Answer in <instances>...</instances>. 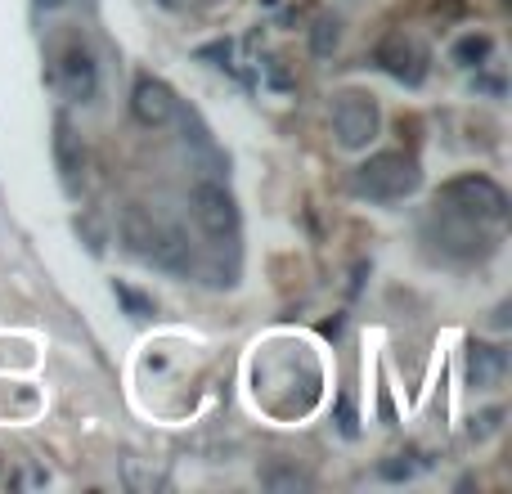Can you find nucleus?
Listing matches in <instances>:
<instances>
[{
	"label": "nucleus",
	"mask_w": 512,
	"mask_h": 494,
	"mask_svg": "<svg viewBox=\"0 0 512 494\" xmlns=\"http://www.w3.org/2000/svg\"><path fill=\"white\" fill-rule=\"evenodd\" d=\"M122 243L131 247L140 261L158 265V270L167 274H194V247H189V239L180 234V225H171L167 216L149 212V207L131 203L122 212Z\"/></svg>",
	"instance_id": "obj_1"
},
{
	"label": "nucleus",
	"mask_w": 512,
	"mask_h": 494,
	"mask_svg": "<svg viewBox=\"0 0 512 494\" xmlns=\"http://www.w3.org/2000/svg\"><path fill=\"white\" fill-rule=\"evenodd\" d=\"M351 185H355V194L369 198V203H400V198L418 194L423 171H418V162L409 158V153L387 149V153H373L369 162H360Z\"/></svg>",
	"instance_id": "obj_2"
},
{
	"label": "nucleus",
	"mask_w": 512,
	"mask_h": 494,
	"mask_svg": "<svg viewBox=\"0 0 512 494\" xmlns=\"http://www.w3.org/2000/svg\"><path fill=\"white\" fill-rule=\"evenodd\" d=\"M441 203L450 216L472 225H499L508 216V194L490 176H459L441 189Z\"/></svg>",
	"instance_id": "obj_3"
},
{
	"label": "nucleus",
	"mask_w": 512,
	"mask_h": 494,
	"mask_svg": "<svg viewBox=\"0 0 512 494\" xmlns=\"http://www.w3.org/2000/svg\"><path fill=\"white\" fill-rule=\"evenodd\" d=\"M189 207H194L198 230H203L212 243L239 239V203H234V194L221 185V180H198L194 194H189Z\"/></svg>",
	"instance_id": "obj_4"
},
{
	"label": "nucleus",
	"mask_w": 512,
	"mask_h": 494,
	"mask_svg": "<svg viewBox=\"0 0 512 494\" xmlns=\"http://www.w3.org/2000/svg\"><path fill=\"white\" fill-rule=\"evenodd\" d=\"M382 126V113L378 104H373V95H364V90H342V95L333 99V135L342 149H369L373 135H378Z\"/></svg>",
	"instance_id": "obj_5"
},
{
	"label": "nucleus",
	"mask_w": 512,
	"mask_h": 494,
	"mask_svg": "<svg viewBox=\"0 0 512 494\" xmlns=\"http://www.w3.org/2000/svg\"><path fill=\"white\" fill-rule=\"evenodd\" d=\"M59 86L72 104H86L95 99V86H99V68H95V54L86 50L81 41H68L59 54Z\"/></svg>",
	"instance_id": "obj_6"
},
{
	"label": "nucleus",
	"mask_w": 512,
	"mask_h": 494,
	"mask_svg": "<svg viewBox=\"0 0 512 494\" xmlns=\"http://www.w3.org/2000/svg\"><path fill=\"white\" fill-rule=\"evenodd\" d=\"M131 113L140 126H167L171 117H176V95H171L167 81L140 77L131 90Z\"/></svg>",
	"instance_id": "obj_7"
},
{
	"label": "nucleus",
	"mask_w": 512,
	"mask_h": 494,
	"mask_svg": "<svg viewBox=\"0 0 512 494\" xmlns=\"http://www.w3.org/2000/svg\"><path fill=\"white\" fill-rule=\"evenodd\" d=\"M378 68L391 72L396 81H405V86H418L427 77V54L409 36H391V41L378 45Z\"/></svg>",
	"instance_id": "obj_8"
},
{
	"label": "nucleus",
	"mask_w": 512,
	"mask_h": 494,
	"mask_svg": "<svg viewBox=\"0 0 512 494\" xmlns=\"http://www.w3.org/2000/svg\"><path fill=\"white\" fill-rule=\"evenodd\" d=\"M54 162H59V176L68 189L81 185V171H86V153H81V140L77 131H72L68 117H54Z\"/></svg>",
	"instance_id": "obj_9"
},
{
	"label": "nucleus",
	"mask_w": 512,
	"mask_h": 494,
	"mask_svg": "<svg viewBox=\"0 0 512 494\" xmlns=\"http://www.w3.org/2000/svg\"><path fill=\"white\" fill-rule=\"evenodd\" d=\"M504 373H508V355L499 351V346H490V342H472L468 346V382L472 387L490 391V387L504 382Z\"/></svg>",
	"instance_id": "obj_10"
},
{
	"label": "nucleus",
	"mask_w": 512,
	"mask_h": 494,
	"mask_svg": "<svg viewBox=\"0 0 512 494\" xmlns=\"http://www.w3.org/2000/svg\"><path fill=\"white\" fill-rule=\"evenodd\" d=\"M490 50H495V41H490V36H481V32H472V36H463V41L454 45V63H463V68H477V63L490 59Z\"/></svg>",
	"instance_id": "obj_11"
},
{
	"label": "nucleus",
	"mask_w": 512,
	"mask_h": 494,
	"mask_svg": "<svg viewBox=\"0 0 512 494\" xmlns=\"http://www.w3.org/2000/svg\"><path fill=\"white\" fill-rule=\"evenodd\" d=\"M310 41H315V54H333L337 41H342V23H337V18H319Z\"/></svg>",
	"instance_id": "obj_12"
},
{
	"label": "nucleus",
	"mask_w": 512,
	"mask_h": 494,
	"mask_svg": "<svg viewBox=\"0 0 512 494\" xmlns=\"http://www.w3.org/2000/svg\"><path fill=\"white\" fill-rule=\"evenodd\" d=\"M261 481H265L270 490H306V486H310V481L301 477V472H292V468H270Z\"/></svg>",
	"instance_id": "obj_13"
},
{
	"label": "nucleus",
	"mask_w": 512,
	"mask_h": 494,
	"mask_svg": "<svg viewBox=\"0 0 512 494\" xmlns=\"http://www.w3.org/2000/svg\"><path fill=\"white\" fill-rule=\"evenodd\" d=\"M113 292H117V301H122V306L131 310L135 319H149V315H153V301H144V297H140V292H135V288H126V283H117Z\"/></svg>",
	"instance_id": "obj_14"
},
{
	"label": "nucleus",
	"mask_w": 512,
	"mask_h": 494,
	"mask_svg": "<svg viewBox=\"0 0 512 494\" xmlns=\"http://www.w3.org/2000/svg\"><path fill=\"white\" fill-rule=\"evenodd\" d=\"M499 418H504L499 409H486V414H481L477 423H472V441H486L490 432H499Z\"/></svg>",
	"instance_id": "obj_15"
},
{
	"label": "nucleus",
	"mask_w": 512,
	"mask_h": 494,
	"mask_svg": "<svg viewBox=\"0 0 512 494\" xmlns=\"http://www.w3.org/2000/svg\"><path fill=\"white\" fill-rule=\"evenodd\" d=\"M382 477H387V481H409V477H414V463H400V459H387V463H382Z\"/></svg>",
	"instance_id": "obj_16"
},
{
	"label": "nucleus",
	"mask_w": 512,
	"mask_h": 494,
	"mask_svg": "<svg viewBox=\"0 0 512 494\" xmlns=\"http://www.w3.org/2000/svg\"><path fill=\"white\" fill-rule=\"evenodd\" d=\"M203 59H230V45H207Z\"/></svg>",
	"instance_id": "obj_17"
},
{
	"label": "nucleus",
	"mask_w": 512,
	"mask_h": 494,
	"mask_svg": "<svg viewBox=\"0 0 512 494\" xmlns=\"http://www.w3.org/2000/svg\"><path fill=\"white\" fill-rule=\"evenodd\" d=\"M41 9H59V5H68V0H36Z\"/></svg>",
	"instance_id": "obj_18"
},
{
	"label": "nucleus",
	"mask_w": 512,
	"mask_h": 494,
	"mask_svg": "<svg viewBox=\"0 0 512 494\" xmlns=\"http://www.w3.org/2000/svg\"><path fill=\"white\" fill-rule=\"evenodd\" d=\"M162 5H167V9H176V5H180V0H162Z\"/></svg>",
	"instance_id": "obj_19"
}]
</instances>
